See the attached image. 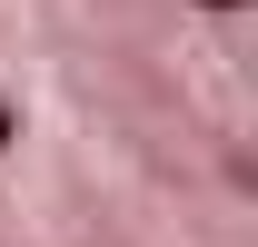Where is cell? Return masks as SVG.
I'll use <instances>...</instances> for the list:
<instances>
[{"instance_id": "cell-1", "label": "cell", "mask_w": 258, "mask_h": 247, "mask_svg": "<svg viewBox=\"0 0 258 247\" xmlns=\"http://www.w3.org/2000/svg\"><path fill=\"white\" fill-rule=\"evenodd\" d=\"M10 139H20V109H10V99H0V149H10Z\"/></svg>"}, {"instance_id": "cell-2", "label": "cell", "mask_w": 258, "mask_h": 247, "mask_svg": "<svg viewBox=\"0 0 258 247\" xmlns=\"http://www.w3.org/2000/svg\"><path fill=\"white\" fill-rule=\"evenodd\" d=\"M199 10H238V0H199Z\"/></svg>"}]
</instances>
